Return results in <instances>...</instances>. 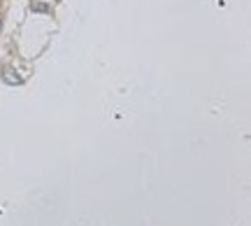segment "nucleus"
I'll list each match as a JSON object with an SVG mask.
<instances>
[{
    "mask_svg": "<svg viewBox=\"0 0 251 226\" xmlns=\"http://www.w3.org/2000/svg\"><path fill=\"white\" fill-rule=\"evenodd\" d=\"M0 77H2V80L7 82L9 86H19V84H21V77H19L17 73H14V70H12V68H5V70H2V73H0Z\"/></svg>",
    "mask_w": 251,
    "mask_h": 226,
    "instance_id": "1",
    "label": "nucleus"
},
{
    "mask_svg": "<svg viewBox=\"0 0 251 226\" xmlns=\"http://www.w3.org/2000/svg\"><path fill=\"white\" fill-rule=\"evenodd\" d=\"M0 26H2V21H0Z\"/></svg>",
    "mask_w": 251,
    "mask_h": 226,
    "instance_id": "2",
    "label": "nucleus"
}]
</instances>
